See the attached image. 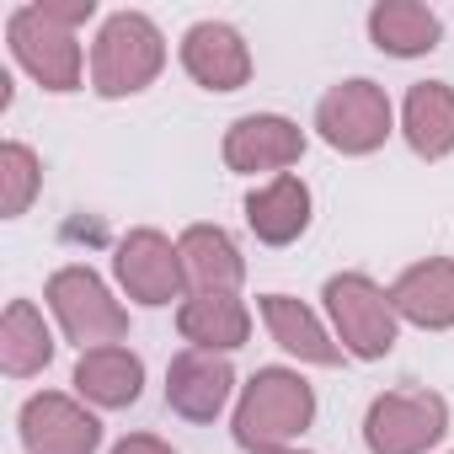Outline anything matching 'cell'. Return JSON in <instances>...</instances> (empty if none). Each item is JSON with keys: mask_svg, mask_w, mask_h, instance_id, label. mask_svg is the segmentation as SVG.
<instances>
[{"mask_svg": "<svg viewBox=\"0 0 454 454\" xmlns=\"http://www.w3.org/2000/svg\"><path fill=\"white\" fill-rule=\"evenodd\" d=\"M38 192H43V160H38V150L22 145V139H6V145H0V214L22 219Z\"/></svg>", "mask_w": 454, "mask_h": 454, "instance_id": "22", "label": "cell"}, {"mask_svg": "<svg viewBox=\"0 0 454 454\" xmlns=\"http://www.w3.org/2000/svg\"><path fill=\"white\" fill-rule=\"evenodd\" d=\"M231 390H236V369H231L224 353L187 348L166 369V406L176 417H187V422H214L224 406H231Z\"/></svg>", "mask_w": 454, "mask_h": 454, "instance_id": "11", "label": "cell"}, {"mask_svg": "<svg viewBox=\"0 0 454 454\" xmlns=\"http://www.w3.org/2000/svg\"><path fill=\"white\" fill-rule=\"evenodd\" d=\"M305 155V129L284 113H247L224 129V166L257 176V171H289Z\"/></svg>", "mask_w": 454, "mask_h": 454, "instance_id": "10", "label": "cell"}, {"mask_svg": "<svg viewBox=\"0 0 454 454\" xmlns=\"http://www.w3.org/2000/svg\"><path fill=\"white\" fill-rule=\"evenodd\" d=\"M113 273L123 284L129 300L139 305H171L182 300L187 289V273H182V252L176 241H166L160 231H129L113 252Z\"/></svg>", "mask_w": 454, "mask_h": 454, "instance_id": "8", "label": "cell"}, {"mask_svg": "<svg viewBox=\"0 0 454 454\" xmlns=\"http://www.w3.org/2000/svg\"><path fill=\"white\" fill-rule=\"evenodd\" d=\"M166 70V38L145 12H113L91 43V91L134 97Z\"/></svg>", "mask_w": 454, "mask_h": 454, "instance_id": "2", "label": "cell"}, {"mask_svg": "<svg viewBox=\"0 0 454 454\" xmlns=\"http://www.w3.org/2000/svg\"><path fill=\"white\" fill-rule=\"evenodd\" d=\"M75 390H81V401H91V406H102V411L134 406L139 390H145V364H139V353H129L123 342L91 348V353H81V364H75Z\"/></svg>", "mask_w": 454, "mask_h": 454, "instance_id": "18", "label": "cell"}, {"mask_svg": "<svg viewBox=\"0 0 454 454\" xmlns=\"http://www.w3.org/2000/svg\"><path fill=\"white\" fill-rule=\"evenodd\" d=\"M49 358H54V332L43 310L33 300H12L6 316H0V369L12 380H27V374H43Z\"/></svg>", "mask_w": 454, "mask_h": 454, "instance_id": "21", "label": "cell"}, {"mask_svg": "<svg viewBox=\"0 0 454 454\" xmlns=\"http://www.w3.org/2000/svg\"><path fill=\"white\" fill-rule=\"evenodd\" d=\"M247 224L262 247H294L310 231V187L294 171L252 187L247 192Z\"/></svg>", "mask_w": 454, "mask_h": 454, "instance_id": "15", "label": "cell"}, {"mask_svg": "<svg viewBox=\"0 0 454 454\" xmlns=\"http://www.w3.org/2000/svg\"><path fill=\"white\" fill-rule=\"evenodd\" d=\"M17 427H22V449H27V454H97V443H102L97 411H86V406H81L75 395H65V390H38V395H27Z\"/></svg>", "mask_w": 454, "mask_h": 454, "instance_id": "9", "label": "cell"}, {"mask_svg": "<svg viewBox=\"0 0 454 454\" xmlns=\"http://www.w3.org/2000/svg\"><path fill=\"white\" fill-rule=\"evenodd\" d=\"M43 294H49V310H54L59 332H65L81 353L113 348V342L129 337V310L113 300V289H107L91 268H81V262L59 268V273L49 278Z\"/></svg>", "mask_w": 454, "mask_h": 454, "instance_id": "4", "label": "cell"}, {"mask_svg": "<svg viewBox=\"0 0 454 454\" xmlns=\"http://www.w3.org/2000/svg\"><path fill=\"white\" fill-rule=\"evenodd\" d=\"M316 134L342 155H374L390 139V97H385V86H374L364 75L332 86L316 102Z\"/></svg>", "mask_w": 454, "mask_h": 454, "instance_id": "7", "label": "cell"}, {"mask_svg": "<svg viewBox=\"0 0 454 454\" xmlns=\"http://www.w3.org/2000/svg\"><path fill=\"white\" fill-rule=\"evenodd\" d=\"M316 422V390L294 369H257L236 406V443L252 454L289 449Z\"/></svg>", "mask_w": 454, "mask_h": 454, "instance_id": "1", "label": "cell"}, {"mask_svg": "<svg viewBox=\"0 0 454 454\" xmlns=\"http://www.w3.org/2000/svg\"><path fill=\"white\" fill-rule=\"evenodd\" d=\"M449 433V401L438 390H385L364 411L369 454H427Z\"/></svg>", "mask_w": 454, "mask_h": 454, "instance_id": "5", "label": "cell"}, {"mask_svg": "<svg viewBox=\"0 0 454 454\" xmlns=\"http://www.w3.org/2000/svg\"><path fill=\"white\" fill-rule=\"evenodd\" d=\"M273 454H305V449H273Z\"/></svg>", "mask_w": 454, "mask_h": 454, "instance_id": "24", "label": "cell"}, {"mask_svg": "<svg viewBox=\"0 0 454 454\" xmlns=\"http://www.w3.org/2000/svg\"><path fill=\"white\" fill-rule=\"evenodd\" d=\"M182 70L203 91H241L252 81V49L231 22H192L182 33Z\"/></svg>", "mask_w": 454, "mask_h": 454, "instance_id": "12", "label": "cell"}, {"mask_svg": "<svg viewBox=\"0 0 454 454\" xmlns=\"http://www.w3.org/2000/svg\"><path fill=\"white\" fill-rule=\"evenodd\" d=\"M6 38H12V54L17 65L43 86V91H75L81 75H86V59H81V43H75V27L54 22L38 0L33 6H17L12 22H6Z\"/></svg>", "mask_w": 454, "mask_h": 454, "instance_id": "6", "label": "cell"}, {"mask_svg": "<svg viewBox=\"0 0 454 454\" xmlns=\"http://www.w3.org/2000/svg\"><path fill=\"white\" fill-rule=\"evenodd\" d=\"M326 316H332V332L342 342V353L374 364L395 348V305H390V289H380L369 273H337L326 278Z\"/></svg>", "mask_w": 454, "mask_h": 454, "instance_id": "3", "label": "cell"}, {"mask_svg": "<svg viewBox=\"0 0 454 454\" xmlns=\"http://www.w3.org/2000/svg\"><path fill=\"white\" fill-rule=\"evenodd\" d=\"M176 252H182V273H187L192 294H236L241 278H247L241 247L231 241V231H219V224H187Z\"/></svg>", "mask_w": 454, "mask_h": 454, "instance_id": "14", "label": "cell"}, {"mask_svg": "<svg viewBox=\"0 0 454 454\" xmlns=\"http://www.w3.org/2000/svg\"><path fill=\"white\" fill-rule=\"evenodd\" d=\"M369 38L390 59H417V54L438 49L443 22H438L433 6H422V0H380V6L369 12Z\"/></svg>", "mask_w": 454, "mask_h": 454, "instance_id": "20", "label": "cell"}, {"mask_svg": "<svg viewBox=\"0 0 454 454\" xmlns=\"http://www.w3.org/2000/svg\"><path fill=\"white\" fill-rule=\"evenodd\" d=\"M401 134L422 160L454 155V86L449 81H417L401 102Z\"/></svg>", "mask_w": 454, "mask_h": 454, "instance_id": "19", "label": "cell"}, {"mask_svg": "<svg viewBox=\"0 0 454 454\" xmlns=\"http://www.w3.org/2000/svg\"><path fill=\"white\" fill-rule=\"evenodd\" d=\"M176 332L203 353H236L252 337V310L236 294H187L176 305Z\"/></svg>", "mask_w": 454, "mask_h": 454, "instance_id": "16", "label": "cell"}, {"mask_svg": "<svg viewBox=\"0 0 454 454\" xmlns=\"http://www.w3.org/2000/svg\"><path fill=\"white\" fill-rule=\"evenodd\" d=\"M262 321H268L273 342H278L284 353H294L300 364H321V369L342 364V342H337V337L321 326V316H316L310 305H300L294 294H262Z\"/></svg>", "mask_w": 454, "mask_h": 454, "instance_id": "17", "label": "cell"}, {"mask_svg": "<svg viewBox=\"0 0 454 454\" xmlns=\"http://www.w3.org/2000/svg\"><path fill=\"white\" fill-rule=\"evenodd\" d=\"M390 305L401 321L422 332H449L454 326V257H427V262L401 268V278L390 284Z\"/></svg>", "mask_w": 454, "mask_h": 454, "instance_id": "13", "label": "cell"}, {"mask_svg": "<svg viewBox=\"0 0 454 454\" xmlns=\"http://www.w3.org/2000/svg\"><path fill=\"white\" fill-rule=\"evenodd\" d=\"M113 454H176L166 438H155V433H129L123 443H113Z\"/></svg>", "mask_w": 454, "mask_h": 454, "instance_id": "23", "label": "cell"}]
</instances>
